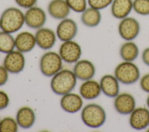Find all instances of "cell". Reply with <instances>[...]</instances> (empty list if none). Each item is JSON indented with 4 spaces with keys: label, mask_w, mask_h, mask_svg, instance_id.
I'll return each instance as SVG.
<instances>
[{
    "label": "cell",
    "mask_w": 149,
    "mask_h": 132,
    "mask_svg": "<svg viewBox=\"0 0 149 132\" xmlns=\"http://www.w3.org/2000/svg\"><path fill=\"white\" fill-rule=\"evenodd\" d=\"M62 61L59 53L54 51L47 52L40 59V70L44 76L52 77L62 69Z\"/></svg>",
    "instance_id": "obj_5"
},
{
    "label": "cell",
    "mask_w": 149,
    "mask_h": 132,
    "mask_svg": "<svg viewBox=\"0 0 149 132\" xmlns=\"http://www.w3.org/2000/svg\"><path fill=\"white\" fill-rule=\"evenodd\" d=\"M24 24V13L18 8L9 7L0 16L2 31L13 34L19 31Z\"/></svg>",
    "instance_id": "obj_2"
},
{
    "label": "cell",
    "mask_w": 149,
    "mask_h": 132,
    "mask_svg": "<svg viewBox=\"0 0 149 132\" xmlns=\"http://www.w3.org/2000/svg\"><path fill=\"white\" fill-rule=\"evenodd\" d=\"M71 9L65 0H51L48 4L47 11L54 19L61 20L67 18Z\"/></svg>",
    "instance_id": "obj_17"
},
{
    "label": "cell",
    "mask_w": 149,
    "mask_h": 132,
    "mask_svg": "<svg viewBox=\"0 0 149 132\" xmlns=\"http://www.w3.org/2000/svg\"><path fill=\"white\" fill-rule=\"evenodd\" d=\"M77 80L73 71L69 69H61L52 77L50 87L55 94L63 95L74 90Z\"/></svg>",
    "instance_id": "obj_1"
},
{
    "label": "cell",
    "mask_w": 149,
    "mask_h": 132,
    "mask_svg": "<svg viewBox=\"0 0 149 132\" xmlns=\"http://www.w3.org/2000/svg\"><path fill=\"white\" fill-rule=\"evenodd\" d=\"M0 30H1V26H0Z\"/></svg>",
    "instance_id": "obj_36"
},
{
    "label": "cell",
    "mask_w": 149,
    "mask_h": 132,
    "mask_svg": "<svg viewBox=\"0 0 149 132\" xmlns=\"http://www.w3.org/2000/svg\"><path fill=\"white\" fill-rule=\"evenodd\" d=\"M136 101L133 95L129 92H121L114 98L113 107L122 115H130L136 108Z\"/></svg>",
    "instance_id": "obj_11"
},
{
    "label": "cell",
    "mask_w": 149,
    "mask_h": 132,
    "mask_svg": "<svg viewBox=\"0 0 149 132\" xmlns=\"http://www.w3.org/2000/svg\"><path fill=\"white\" fill-rule=\"evenodd\" d=\"M60 105L63 110L69 113H74L80 110L83 105V98L72 92L62 95Z\"/></svg>",
    "instance_id": "obj_14"
},
{
    "label": "cell",
    "mask_w": 149,
    "mask_h": 132,
    "mask_svg": "<svg viewBox=\"0 0 149 132\" xmlns=\"http://www.w3.org/2000/svg\"><path fill=\"white\" fill-rule=\"evenodd\" d=\"M25 64L26 59L23 53L17 49L6 53L3 62V66L12 74H19L22 72Z\"/></svg>",
    "instance_id": "obj_8"
},
{
    "label": "cell",
    "mask_w": 149,
    "mask_h": 132,
    "mask_svg": "<svg viewBox=\"0 0 149 132\" xmlns=\"http://www.w3.org/2000/svg\"><path fill=\"white\" fill-rule=\"evenodd\" d=\"M113 0H87L89 6L98 10H102L109 6Z\"/></svg>",
    "instance_id": "obj_28"
},
{
    "label": "cell",
    "mask_w": 149,
    "mask_h": 132,
    "mask_svg": "<svg viewBox=\"0 0 149 132\" xmlns=\"http://www.w3.org/2000/svg\"><path fill=\"white\" fill-rule=\"evenodd\" d=\"M78 32V26L76 22L70 18H65L60 21L56 28L57 38L61 41H67L73 40Z\"/></svg>",
    "instance_id": "obj_10"
},
{
    "label": "cell",
    "mask_w": 149,
    "mask_h": 132,
    "mask_svg": "<svg viewBox=\"0 0 149 132\" xmlns=\"http://www.w3.org/2000/svg\"><path fill=\"white\" fill-rule=\"evenodd\" d=\"M18 126L16 120L12 117H5L0 120V132H16Z\"/></svg>",
    "instance_id": "obj_25"
},
{
    "label": "cell",
    "mask_w": 149,
    "mask_h": 132,
    "mask_svg": "<svg viewBox=\"0 0 149 132\" xmlns=\"http://www.w3.org/2000/svg\"><path fill=\"white\" fill-rule=\"evenodd\" d=\"M140 24L134 17L127 16L121 20L118 26V32L125 41H133L140 32Z\"/></svg>",
    "instance_id": "obj_6"
},
{
    "label": "cell",
    "mask_w": 149,
    "mask_h": 132,
    "mask_svg": "<svg viewBox=\"0 0 149 132\" xmlns=\"http://www.w3.org/2000/svg\"><path fill=\"white\" fill-rule=\"evenodd\" d=\"M139 85L144 92L149 94V73L144 74L140 78Z\"/></svg>",
    "instance_id": "obj_29"
},
{
    "label": "cell",
    "mask_w": 149,
    "mask_h": 132,
    "mask_svg": "<svg viewBox=\"0 0 149 132\" xmlns=\"http://www.w3.org/2000/svg\"><path fill=\"white\" fill-rule=\"evenodd\" d=\"M146 105L147 106V108L149 109V95H148V97L146 99Z\"/></svg>",
    "instance_id": "obj_34"
},
{
    "label": "cell",
    "mask_w": 149,
    "mask_h": 132,
    "mask_svg": "<svg viewBox=\"0 0 149 132\" xmlns=\"http://www.w3.org/2000/svg\"><path fill=\"white\" fill-rule=\"evenodd\" d=\"M47 21V14L44 10L33 6L27 9L24 13L25 24L30 28L38 29L44 27Z\"/></svg>",
    "instance_id": "obj_9"
},
{
    "label": "cell",
    "mask_w": 149,
    "mask_h": 132,
    "mask_svg": "<svg viewBox=\"0 0 149 132\" xmlns=\"http://www.w3.org/2000/svg\"><path fill=\"white\" fill-rule=\"evenodd\" d=\"M110 6L112 16L121 20L129 16L133 10V0H113Z\"/></svg>",
    "instance_id": "obj_19"
},
{
    "label": "cell",
    "mask_w": 149,
    "mask_h": 132,
    "mask_svg": "<svg viewBox=\"0 0 149 132\" xmlns=\"http://www.w3.org/2000/svg\"><path fill=\"white\" fill-rule=\"evenodd\" d=\"M99 83L101 92L106 97L114 98L119 94L120 83L114 74H106L104 75Z\"/></svg>",
    "instance_id": "obj_16"
},
{
    "label": "cell",
    "mask_w": 149,
    "mask_h": 132,
    "mask_svg": "<svg viewBox=\"0 0 149 132\" xmlns=\"http://www.w3.org/2000/svg\"><path fill=\"white\" fill-rule=\"evenodd\" d=\"M70 9L76 13H82L87 8V0H65Z\"/></svg>",
    "instance_id": "obj_27"
},
{
    "label": "cell",
    "mask_w": 149,
    "mask_h": 132,
    "mask_svg": "<svg viewBox=\"0 0 149 132\" xmlns=\"http://www.w3.org/2000/svg\"><path fill=\"white\" fill-rule=\"evenodd\" d=\"M141 59L144 64L149 67V47H147L143 51Z\"/></svg>",
    "instance_id": "obj_33"
},
{
    "label": "cell",
    "mask_w": 149,
    "mask_h": 132,
    "mask_svg": "<svg viewBox=\"0 0 149 132\" xmlns=\"http://www.w3.org/2000/svg\"><path fill=\"white\" fill-rule=\"evenodd\" d=\"M9 98L7 93L0 90V110L8 107L9 104Z\"/></svg>",
    "instance_id": "obj_31"
},
{
    "label": "cell",
    "mask_w": 149,
    "mask_h": 132,
    "mask_svg": "<svg viewBox=\"0 0 149 132\" xmlns=\"http://www.w3.org/2000/svg\"><path fill=\"white\" fill-rule=\"evenodd\" d=\"M81 119L87 127L97 129L101 127L105 123L107 113L100 105L90 103L82 108Z\"/></svg>",
    "instance_id": "obj_3"
},
{
    "label": "cell",
    "mask_w": 149,
    "mask_h": 132,
    "mask_svg": "<svg viewBox=\"0 0 149 132\" xmlns=\"http://www.w3.org/2000/svg\"><path fill=\"white\" fill-rule=\"evenodd\" d=\"M36 44L43 50H49L55 44L56 41V33L47 27H41L37 30L35 33Z\"/></svg>",
    "instance_id": "obj_13"
},
{
    "label": "cell",
    "mask_w": 149,
    "mask_h": 132,
    "mask_svg": "<svg viewBox=\"0 0 149 132\" xmlns=\"http://www.w3.org/2000/svg\"><path fill=\"white\" fill-rule=\"evenodd\" d=\"M59 54L62 60L66 63H76L81 56V47L78 42L73 40L63 41L60 45Z\"/></svg>",
    "instance_id": "obj_7"
},
{
    "label": "cell",
    "mask_w": 149,
    "mask_h": 132,
    "mask_svg": "<svg viewBox=\"0 0 149 132\" xmlns=\"http://www.w3.org/2000/svg\"><path fill=\"white\" fill-rule=\"evenodd\" d=\"M0 120H1V119H0Z\"/></svg>",
    "instance_id": "obj_37"
},
{
    "label": "cell",
    "mask_w": 149,
    "mask_h": 132,
    "mask_svg": "<svg viewBox=\"0 0 149 132\" xmlns=\"http://www.w3.org/2000/svg\"><path fill=\"white\" fill-rule=\"evenodd\" d=\"M147 131H149V127L147 129Z\"/></svg>",
    "instance_id": "obj_35"
},
{
    "label": "cell",
    "mask_w": 149,
    "mask_h": 132,
    "mask_svg": "<svg viewBox=\"0 0 149 132\" xmlns=\"http://www.w3.org/2000/svg\"><path fill=\"white\" fill-rule=\"evenodd\" d=\"M102 15L100 10L87 7L81 13L80 20L83 25L89 28L97 27L101 23Z\"/></svg>",
    "instance_id": "obj_22"
},
{
    "label": "cell",
    "mask_w": 149,
    "mask_h": 132,
    "mask_svg": "<svg viewBox=\"0 0 149 132\" xmlns=\"http://www.w3.org/2000/svg\"><path fill=\"white\" fill-rule=\"evenodd\" d=\"M17 6L22 8L29 9L35 6L38 0H14Z\"/></svg>",
    "instance_id": "obj_30"
},
{
    "label": "cell",
    "mask_w": 149,
    "mask_h": 132,
    "mask_svg": "<svg viewBox=\"0 0 149 132\" xmlns=\"http://www.w3.org/2000/svg\"><path fill=\"white\" fill-rule=\"evenodd\" d=\"M133 10L139 15H149V0H133Z\"/></svg>",
    "instance_id": "obj_26"
},
{
    "label": "cell",
    "mask_w": 149,
    "mask_h": 132,
    "mask_svg": "<svg viewBox=\"0 0 149 132\" xmlns=\"http://www.w3.org/2000/svg\"><path fill=\"white\" fill-rule=\"evenodd\" d=\"M16 120L21 128H31L36 122V114L34 110L27 106H24L18 109L16 115Z\"/></svg>",
    "instance_id": "obj_21"
},
{
    "label": "cell",
    "mask_w": 149,
    "mask_h": 132,
    "mask_svg": "<svg viewBox=\"0 0 149 132\" xmlns=\"http://www.w3.org/2000/svg\"><path fill=\"white\" fill-rule=\"evenodd\" d=\"M139 52V48L133 41H125L119 48V55L123 61H134L138 58Z\"/></svg>",
    "instance_id": "obj_23"
},
{
    "label": "cell",
    "mask_w": 149,
    "mask_h": 132,
    "mask_svg": "<svg viewBox=\"0 0 149 132\" xmlns=\"http://www.w3.org/2000/svg\"><path fill=\"white\" fill-rule=\"evenodd\" d=\"M114 76L120 83L125 85H132L140 80V71L139 67L133 62L123 61L115 67Z\"/></svg>",
    "instance_id": "obj_4"
},
{
    "label": "cell",
    "mask_w": 149,
    "mask_h": 132,
    "mask_svg": "<svg viewBox=\"0 0 149 132\" xmlns=\"http://www.w3.org/2000/svg\"><path fill=\"white\" fill-rule=\"evenodd\" d=\"M73 72L77 79L86 81L94 77L96 69L94 63L90 60L81 59L75 63Z\"/></svg>",
    "instance_id": "obj_15"
},
{
    "label": "cell",
    "mask_w": 149,
    "mask_h": 132,
    "mask_svg": "<svg viewBox=\"0 0 149 132\" xmlns=\"http://www.w3.org/2000/svg\"><path fill=\"white\" fill-rule=\"evenodd\" d=\"M130 126L136 130H142L149 126V109L137 107L130 113L129 119Z\"/></svg>",
    "instance_id": "obj_12"
},
{
    "label": "cell",
    "mask_w": 149,
    "mask_h": 132,
    "mask_svg": "<svg viewBox=\"0 0 149 132\" xmlns=\"http://www.w3.org/2000/svg\"><path fill=\"white\" fill-rule=\"evenodd\" d=\"M15 48V38L12 34L1 30L0 31V52L6 54L13 51Z\"/></svg>",
    "instance_id": "obj_24"
},
{
    "label": "cell",
    "mask_w": 149,
    "mask_h": 132,
    "mask_svg": "<svg viewBox=\"0 0 149 132\" xmlns=\"http://www.w3.org/2000/svg\"><path fill=\"white\" fill-rule=\"evenodd\" d=\"M9 77V72L3 66V65H0V87L5 85Z\"/></svg>",
    "instance_id": "obj_32"
},
{
    "label": "cell",
    "mask_w": 149,
    "mask_h": 132,
    "mask_svg": "<svg viewBox=\"0 0 149 132\" xmlns=\"http://www.w3.org/2000/svg\"><path fill=\"white\" fill-rule=\"evenodd\" d=\"M15 41L16 49L23 53L32 51L37 45L35 34L27 31L18 33L15 38Z\"/></svg>",
    "instance_id": "obj_18"
},
{
    "label": "cell",
    "mask_w": 149,
    "mask_h": 132,
    "mask_svg": "<svg viewBox=\"0 0 149 132\" xmlns=\"http://www.w3.org/2000/svg\"><path fill=\"white\" fill-rule=\"evenodd\" d=\"M101 92L100 83L93 80V79L84 81L79 88L80 96L87 100L96 99Z\"/></svg>",
    "instance_id": "obj_20"
}]
</instances>
